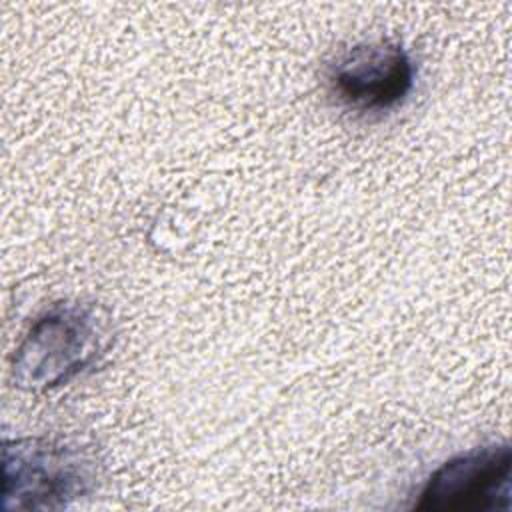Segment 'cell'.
<instances>
[{"instance_id": "1", "label": "cell", "mask_w": 512, "mask_h": 512, "mask_svg": "<svg viewBox=\"0 0 512 512\" xmlns=\"http://www.w3.org/2000/svg\"><path fill=\"white\" fill-rule=\"evenodd\" d=\"M100 466L90 448L48 436L2 442V510H64L96 490Z\"/></svg>"}, {"instance_id": "2", "label": "cell", "mask_w": 512, "mask_h": 512, "mask_svg": "<svg viewBox=\"0 0 512 512\" xmlns=\"http://www.w3.org/2000/svg\"><path fill=\"white\" fill-rule=\"evenodd\" d=\"M100 312L82 302H58L40 314L12 358V380L26 392H46L88 370L108 346Z\"/></svg>"}, {"instance_id": "3", "label": "cell", "mask_w": 512, "mask_h": 512, "mask_svg": "<svg viewBox=\"0 0 512 512\" xmlns=\"http://www.w3.org/2000/svg\"><path fill=\"white\" fill-rule=\"evenodd\" d=\"M416 66L408 50L390 40L360 42L340 52L326 68L330 96L360 114H382L412 92Z\"/></svg>"}, {"instance_id": "4", "label": "cell", "mask_w": 512, "mask_h": 512, "mask_svg": "<svg viewBox=\"0 0 512 512\" xmlns=\"http://www.w3.org/2000/svg\"><path fill=\"white\" fill-rule=\"evenodd\" d=\"M512 506V450L508 444L470 448L440 464L422 486L414 510L508 512Z\"/></svg>"}]
</instances>
